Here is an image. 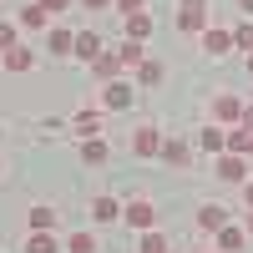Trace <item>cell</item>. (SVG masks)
<instances>
[{"instance_id":"cell-15","label":"cell","mask_w":253,"mask_h":253,"mask_svg":"<svg viewBox=\"0 0 253 253\" xmlns=\"http://www.w3.org/2000/svg\"><path fill=\"white\" fill-rule=\"evenodd\" d=\"M223 223H228V208L223 203H203L198 208V228H203V233H218Z\"/></svg>"},{"instance_id":"cell-35","label":"cell","mask_w":253,"mask_h":253,"mask_svg":"<svg viewBox=\"0 0 253 253\" xmlns=\"http://www.w3.org/2000/svg\"><path fill=\"white\" fill-rule=\"evenodd\" d=\"M238 10H243V15H248V20H253V0H238Z\"/></svg>"},{"instance_id":"cell-30","label":"cell","mask_w":253,"mask_h":253,"mask_svg":"<svg viewBox=\"0 0 253 253\" xmlns=\"http://www.w3.org/2000/svg\"><path fill=\"white\" fill-rule=\"evenodd\" d=\"M36 5H41V10H46V15H61V10H71V5H76V0H36Z\"/></svg>"},{"instance_id":"cell-23","label":"cell","mask_w":253,"mask_h":253,"mask_svg":"<svg viewBox=\"0 0 253 253\" xmlns=\"http://www.w3.org/2000/svg\"><path fill=\"white\" fill-rule=\"evenodd\" d=\"M162 76H167V71H162V61L147 56L142 66H137V86H162Z\"/></svg>"},{"instance_id":"cell-6","label":"cell","mask_w":253,"mask_h":253,"mask_svg":"<svg viewBox=\"0 0 253 253\" xmlns=\"http://www.w3.org/2000/svg\"><path fill=\"white\" fill-rule=\"evenodd\" d=\"M198 46H203V56H228V51H233V31H223V26H208V31L198 36Z\"/></svg>"},{"instance_id":"cell-10","label":"cell","mask_w":253,"mask_h":253,"mask_svg":"<svg viewBox=\"0 0 253 253\" xmlns=\"http://www.w3.org/2000/svg\"><path fill=\"white\" fill-rule=\"evenodd\" d=\"M132 152L137 157H157L162 152V132H157V126H137V132H132Z\"/></svg>"},{"instance_id":"cell-2","label":"cell","mask_w":253,"mask_h":253,"mask_svg":"<svg viewBox=\"0 0 253 253\" xmlns=\"http://www.w3.org/2000/svg\"><path fill=\"white\" fill-rule=\"evenodd\" d=\"M66 132H76L81 142H91V137L107 132V112H101V107H81V112L66 122Z\"/></svg>"},{"instance_id":"cell-16","label":"cell","mask_w":253,"mask_h":253,"mask_svg":"<svg viewBox=\"0 0 253 253\" xmlns=\"http://www.w3.org/2000/svg\"><path fill=\"white\" fill-rule=\"evenodd\" d=\"M91 76L101 81V86H107V81H117V76H122V61H117V51H101V56L91 61Z\"/></svg>"},{"instance_id":"cell-36","label":"cell","mask_w":253,"mask_h":253,"mask_svg":"<svg viewBox=\"0 0 253 253\" xmlns=\"http://www.w3.org/2000/svg\"><path fill=\"white\" fill-rule=\"evenodd\" d=\"M243 228H248V238H253V208H248V213H243Z\"/></svg>"},{"instance_id":"cell-17","label":"cell","mask_w":253,"mask_h":253,"mask_svg":"<svg viewBox=\"0 0 253 253\" xmlns=\"http://www.w3.org/2000/svg\"><path fill=\"white\" fill-rule=\"evenodd\" d=\"M177 26H182L187 36H203V31H208V5H182Z\"/></svg>"},{"instance_id":"cell-40","label":"cell","mask_w":253,"mask_h":253,"mask_svg":"<svg viewBox=\"0 0 253 253\" xmlns=\"http://www.w3.org/2000/svg\"><path fill=\"white\" fill-rule=\"evenodd\" d=\"M167 253H177V248H167Z\"/></svg>"},{"instance_id":"cell-8","label":"cell","mask_w":253,"mask_h":253,"mask_svg":"<svg viewBox=\"0 0 253 253\" xmlns=\"http://www.w3.org/2000/svg\"><path fill=\"white\" fill-rule=\"evenodd\" d=\"M218 177H223V182H248V157L218 152Z\"/></svg>"},{"instance_id":"cell-7","label":"cell","mask_w":253,"mask_h":253,"mask_svg":"<svg viewBox=\"0 0 253 253\" xmlns=\"http://www.w3.org/2000/svg\"><path fill=\"white\" fill-rule=\"evenodd\" d=\"M46 51L51 56H76V31L71 26H51L46 31Z\"/></svg>"},{"instance_id":"cell-22","label":"cell","mask_w":253,"mask_h":253,"mask_svg":"<svg viewBox=\"0 0 253 253\" xmlns=\"http://www.w3.org/2000/svg\"><path fill=\"white\" fill-rule=\"evenodd\" d=\"M107 152H112V147H107V137L81 142V162H86V167H101V162H107Z\"/></svg>"},{"instance_id":"cell-20","label":"cell","mask_w":253,"mask_h":253,"mask_svg":"<svg viewBox=\"0 0 253 253\" xmlns=\"http://www.w3.org/2000/svg\"><path fill=\"white\" fill-rule=\"evenodd\" d=\"M15 26H20V31H46V26H51V15L31 0V5H20V20H15Z\"/></svg>"},{"instance_id":"cell-28","label":"cell","mask_w":253,"mask_h":253,"mask_svg":"<svg viewBox=\"0 0 253 253\" xmlns=\"http://www.w3.org/2000/svg\"><path fill=\"white\" fill-rule=\"evenodd\" d=\"M20 46V26H10V20H0V51Z\"/></svg>"},{"instance_id":"cell-19","label":"cell","mask_w":253,"mask_h":253,"mask_svg":"<svg viewBox=\"0 0 253 253\" xmlns=\"http://www.w3.org/2000/svg\"><path fill=\"white\" fill-rule=\"evenodd\" d=\"M117 61H122V71H137L142 61H147V46H142V41H122V46H117Z\"/></svg>"},{"instance_id":"cell-21","label":"cell","mask_w":253,"mask_h":253,"mask_svg":"<svg viewBox=\"0 0 253 253\" xmlns=\"http://www.w3.org/2000/svg\"><path fill=\"white\" fill-rule=\"evenodd\" d=\"M61 248H66V253H96L101 243H96V233H91V228H76V233L61 243Z\"/></svg>"},{"instance_id":"cell-26","label":"cell","mask_w":253,"mask_h":253,"mask_svg":"<svg viewBox=\"0 0 253 253\" xmlns=\"http://www.w3.org/2000/svg\"><path fill=\"white\" fill-rule=\"evenodd\" d=\"M26 253H61V243H56V233H31Z\"/></svg>"},{"instance_id":"cell-27","label":"cell","mask_w":253,"mask_h":253,"mask_svg":"<svg viewBox=\"0 0 253 253\" xmlns=\"http://www.w3.org/2000/svg\"><path fill=\"white\" fill-rule=\"evenodd\" d=\"M167 248H172V243H167L157 228H147V233H142V253H167Z\"/></svg>"},{"instance_id":"cell-29","label":"cell","mask_w":253,"mask_h":253,"mask_svg":"<svg viewBox=\"0 0 253 253\" xmlns=\"http://www.w3.org/2000/svg\"><path fill=\"white\" fill-rule=\"evenodd\" d=\"M233 46L253 51V20H243V26H233Z\"/></svg>"},{"instance_id":"cell-4","label":"cell","mask_w":253,"mask_h":253,"mask_svg":"<svg viewBox=\"0 0 253 253\" xmlns=\"http://www.w3.org/2000/svg\"><path fill=\"white\" fill-rule=\"evenodd\" d=\"M208 122H218V126H238V122H243V101H238L233 91H218L213 107H208Z\"/></svg>"},{"instance_id":"cell-32","label":"cell","mask_w":253,"mask_h":253,"mask_svg":"<svg viewBox=\"0 0 253 253\" xmlns=\"http://www.w3.org/2000/svg\"><path fill=\"white\" fill-rule=\"evenodd\" d=\"M81 10H112V0H76Z\"/></svg>"},{"instance_id":"cell-18","label":"cell","mask_w":253,"mask_h":253,"mask_svg":"<svg viewBox=\"0 0 253 253\" xmlns=\"http://www.w3.org/2000/svg\"><path fill=\"white\" fill-rule=\"evenodd\" d=\"M198 147H203V152H228V132H223L218 122H208L203 132H198Z\"/></svg>"},{"instance_id":"cell-9","label":"cell","mask_w":253,"mask_h":253,"mask_svg":"<svg viewBox=\"0 0 253 253\" xmlns=\"http://www.w3.org/2000/svg\"><path fill=\"white\" fill-rule=\"evenodd\" d=\"M26 223H31V233H56V223H61V208H51V203H36Z\"/></svg>"},{"instance_id":"cell-34","label":"cell","mask_w":253,"mask_h":253,"mask_svg":"<svg viewBox=\"0 0 253 253\" xmlns=\"http://www.w3.org/2000/svg\"><path fill=\"white\" fill-rule=\"evenodd\" d=\"M243 203H248V208H253V177H248V182H243Z\"/></svg>"},{"instance_id":"cell-37","label":"cell","mask_w":253,"mask_h":253,"mask_svg":"<svg viewBox=\"0 0 253 253\" xmlns=\"http://www.w3.org/2000/svg\"><path fill=\"white\" fill-rule=\"evenodd\" d=\"M248 76H253V51H248Z\"/></svg>"},{"instance_id":"cell-5","label":"cell","mask_w":253,"mask_h":253,"mask_svg":"<svg viewBox=\"0 0 253 253\" xmlns=\"http://www.w3.org/2000/svg\"><path fill=\"white\" fill-rule=\"evenodd\" d=\"M157 157L172 167V172H187V167H193V142H187V137H162V152Z\"/></svg>"},{"instance_id":"cell-12","label":"cell","mask_w":253,"mask_h":253,"mask_svg":"<svg viewBox=\"0 0 253 253\" xmlns=\"http://www.w3.org/2000/svg\"><path fill=\"white\" fill-rule=\"evenodd\" d=\"M91 223H122V203H117L112 193L91 198Z\"/></svg>"},{"instance_id":"cell-31","label":"cell","mask_w":253,"mask_h":253,"mask_svg":"<svg viewBox=\"0 0 253 253\" xmlns=\"http://www.w3.org/2000/svg\"><path fill=\"white\" fill-rule=\"evenodd\" d=\"M112 10H122V15H137V10H147V0H112Z\"/></svg>"},{"instance_id":"cell-25","label":"cell","mask_w":253,"mask_h":253,"mask_svg":"<svg viewBox=\"0 0 253 253\" xmlns=\"http://www.w3.org/2000/svg\"><path fill=\"white\" fill-rule=\"evenodd\" d=\"M228 152H238V157L253 152V132H248V126H233V132H228Z\"/></svg>"},{"instance_id":"cell-13","label":"cell","mask_w":253,"mask_h":253,"mask_svg":"<svg viewBox=\"0 0 253 253\" xmlns=\"http://www.w3.org/2000/svg\"><path fill=\"white\" fill-rule=\"evenodd\" d=\"M101 51H107V41H101L96 31H76V56L86 61V66H91V61H96Z\"/></svg>"},{"instance_id":"cell-38","label":"cell","mask_w":253,"mask_h":253,"mask_svg":"<svg viewBox=\"0 0 253 253\" xmlns=\"http://www.w3.org/2000/svg\"><path fill=\"white\" fill-rule=\"evenodd\" d=\"M182 5H203V0H182Z\"/></svg>"},{"instance_id":"cell-39","label":"cell","mask_w":253,"mask_h":253,"mask_svg":"<svg viewBox=\"0 0 253 253\" xmlns=\"http://www.w3.org/2000/svg\"><path fill=\"white\" fill-rule=\"evenodd\" d=\"M203 253H218V248H203Z\"/></svg>"},{"instance_id":"cell-11","label":"cell","mask_w":253,"mask_h":253,"mask_svg":"<svg viewBox=\"0 0 253 253\" xmlns=\"http://www.w3.org/2000/svg\"><path fill=\"white\" fill-rule=\"evenodd\" d=\"M243 243H248V228L243 223H223L218 228V253H243Z\"/></svg>"},{"instance_id":"cell-24","label":"cell","mask_w":253,"mask_h":253,"mask_svg":"<svg viewBox=\"0 0 253 253\" xmlns=\"http://www.w3.org/2000/svg\"><path fill=\"white\" fill-rule=\"evenodd\" d=\"M152 36V15L137 10V15H126V41H147Z\"/></svg>"},{"instance_id":"cell-14","label":"cell","mask_w":253,"mask_h":253,"mask_svg":"<svg viewBox=\"0 0 253 253\" xmlns=\"http://www.w3.org/2000/svg\"><path fill=\"white\" fill-rule=\"evenodd\" d=\"M0 66H5V71H31L36 66V51L31 46H10V51H0Z\"/></svg>"},{"instance_id":"cell-33","label":"cell","mask_w":253,"mask_h":253,"mask_svg":"<svg viewBox=\"0 0 253 253\" xmlns=\"http://www.w3.org/2000/svg\"><path fill=\"white\" fill-rule=\"evenodd\" d=\"M238 126H248V132H253V101H243V122Z\"/></svg>"},{"instance_id":"cell-3","label":"cell","mask_w":253,"mask_h":253,"mask_svg":"<svg viewBox=\"0 0 253 253\" xmlns=\"http://www.w3.org/2000/svg\"><path fill=\"white\" fill-rule=\"evenodd\" d=\"M132 101H137V91H132V81H107V86H101V96H96V107L101 112H126V107H132Z\"/></svg>"},{"instance_id":"cell-1","label":"cell","mask_w":253,"mask_h":253,"mask_svg":"<svg viewBox=\"0 0 253 253\" xmlns=\"http://www.w3.org/2000/svg\"><path fill=\"white\" fill-rule=\"evenodd\" d=\"M122 223L137 228V233L157 228V203H152V198H126V203H122Z\"/></svg>"}]
</instances>
